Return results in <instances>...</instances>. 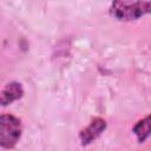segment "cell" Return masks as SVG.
<instances>
[{
  "instance_id": "cell-1",
  "label": "cell",
  "mask_w": 151,
  "mask_h": 151,
  "mask_svg": "<svg viewBox=\"0 0 151 151\" xmlns=\"http://www.w3.org/2000/svg\"><path fill=\"white\" fill-rule=\"evenodd\" d=\"M150 1H114L111 13L118 20H136L150 12Z\"/></svg>"
},
{
  "instance_id": "cell-2",
  "label": "cell",
  "mask_w": 151,
  "mask_h": 151,
  "mask_svg": "<svg viewBox=\"0 0 151 151\" xmlns=\"http://www.w3.org/2000/svg\"><path fill=\"white\" fill-rule=\"evenodd\" d=\"M21 136V123L12 114L0 116V146L12 149Z\"/></svg>"
},
{
  "instance_id": "cell-3",
  "label": "cell",
  "mask_w": 151,
  "mask_h": 151,
  "mask_svg": "<svg viewBox=\"0 0 151 151\" xmlns=\"http://www.w3.org/2000/svg\"><path fill=\"white\" fill-rule=\"evenodd\" d=\"M106 129V122L103 118H94L92 119V122L90 123V125L87 127H85L84 130H81L79 138L83 145H87L90 143H92L94 139H97Z\"/></svg>"
},
{
  "instance_id": "cell-4",
  "label": "cell",
  "mask_w": 151,
  "mask_h": 151,
  "mask_svg": "<svg viewBox=\"0 0 151 151\" xmlns=\"http://www.w3.org/2000/svg\"><path fill=\"white\" fill-rule=\"evenodd\" d=\"M22 94H24V90H22L21 84L17 81H11L0 92V105L1 106L9 105L13 101L20 99Z\"/></svg>"
},
{
  "instance_id": "cell-5",
  "label": "cell",
  "mask_w": 151,
  "mask_h": 151,
  "mask_svg": "<svg viewBox=\"0 0 151 151\" xmlns=\"http://www.w3.org/2000/svg\"><path fill=\"white\" fill-rule=\"evenodd\" d=\"M133 132L138 138L139 143L145 142V139L149 137L150 134V116H146L144 119L139 120L134 127H133Z\"/></svg>"
}]
</instances>
